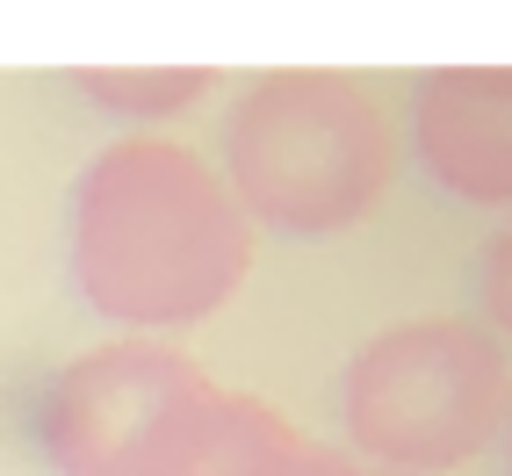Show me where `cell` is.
Returning a JSON list of instances; mask_svg holds the SVG:
<instances>
[{
    "label": "cell",
    "mask_w": 512,
    "mask_h": 476,
    "mask_svg": "<svg viewBox=\"0 0 512 476\" xmlns=\"http://www.w3.org/2000/svg\"><path fill=\"white\" fill-rule=\"evenodd\" d=\"M260 238L174 138H116L73 181V282L123 332H188L246 289Z\"/></svg>",
    "instance_id": "6da1fadb"
},
{
    "label": "cell",
    "mask_w": 512,
    "mask_h": 476,
    "mask_svg": "<svg viewBox=\"0 0 512 476\" xmlns=\"http://www.w3.org/2000/svg\"><path fill=\"white\" fill-rule=\"evenodd\" d=\"M397 130L354 73H260L224 116V195L246 224L282 238H332L390 195Z\"/></svg>",
    "instance_id": "7a4b0ae2"
},
{
    "label": "cell",
    "mask_w": 512,
    "mask_h": 476,
    "mask_svg": "<svg viewBox=\"0 0 512 476\" xmlns=\"http://www.w3.org/2000/svg\"><path fill=\"white\" fill-rule=\"evenodd\" d=\"M512 404L505 339L476 318H412L375 332L339 376V419L354 455L383 476H440L498 440Z\"/></svg>",
    "instance_id": "3957f363"
},
{
    "label": "cell",
    "mask_w": 512,
    "mask_h": 476,
    "mask_svg": "<svg viewBox=\"0 0 512 476\" xmlns=\"http://www.w3.org/2000/svg\"><path fill=\"white\" fill-rule=\"evenodd\" d=\"M202 383V368L181 347L159 339H109L80 361H65L44 412H37V440L58 476H138L159 419Z\"/></svg>",
    "instance_id": "277c9868"
},
{
    "label": "cell",
    "mask_w": 512,
    "mask_h": 476,
    "mask_svg": "<svg viewBox=\"0 0 512 476\" xmlns=\"http://www.w3.org/2000/svg\"><path fill=\"white\" fill-rule=\"evenodd\" d=\"M419 166L476 210L512 202V73L505 65H433L412 87Z\"/></svg>",
    "instance_id": "5b68a950"
},
{
    "label": "cell",
    "mask_w": 512,
    "mask_h": 476,
    "mask_svg": "<svg viewBox=\"0 0 512 476\" xmlns=\"http://www.w3.org/2000/svg\"><path fill=\"white\" fill-rule=\"evenodd\" d=\"M303 455H311V433L289 426L267 397L217 390L202 376L159 419L138 476H289Z\"/></svg>",
    "instance_id": "8992f818"
},
{
    "label": "cell",
    "mask_w": 512,
    "mask_h": 476,
    "mask_svg": "<svg viewBox=\"0 0 512 476\" xmlns=\"http://www.w3.org/2000/svg\"><path fill=\"white\" fill-rule=\"evenodd\" d=\"M73 87L87 101H101L123 123H174L181 109H195L217 87L210 65H159V73H73Z\"/></svg>",
    "instance_id": "52a82bcc"
},
{
    "label": "cell",
    "mask_w": 512,
    "mask_h": 476,
    "mask_svg": "<svg viewBox=\"0 0 512 476\" xmlns=\"http://www.w3.org/2000/svg\"><path fill=\"white\" fill-rule=\"evenodd\" d=\"M505 253H512V231H491L484 238V318H491V332L505 339Z\"/></svg>",
    "instance_id": "ba28073f"
},
{
    "label": "cell",
    "mask_w": 512,
    "mask_h": 476,
    "mask_svg": "<svg viewBox=\"0 0 512 476\" xmlns=\"http://www.w3.org/2000/svg\"><path fill=\"white\" fill-rule=\"evenodd\" d=\"M289 476H383V469H361L354 455H339V448H318V440H311V455H303Z\"/></svg>",
    "instance_id": "9c48e42d"
}]
</instances>
